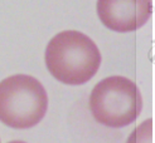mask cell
<instances>
[{
  "instance_id": "6da1fadb",
  "label": "cell",
  "mask_w": 155,
  "mask_h": 143,
  "mask_svg": "<svg viewBox=\"0 0 155 143\" xmlns=\"http://www.w3.org/2000/svg\"><path fill=\"white\" fill-rule=\"evenodd\" d=\"M44 60L48 72L58 82L82 85L96 75L102 57L90 36L77 30H64L49 40Z\"/></svg>"
},
{
  "instance_id": "7a4b0ae2",
  "label": "cell",
  "mask_w": 155,
  "mask_h": 143,
  "mask_svg": "<svg viewBox=\"0 0 155 143\" xmlns=\"http://www.w3.org/2000/svg\"><path fill=\"white\" fill-rule=\"evenodd\" d=\"M48 109V94L42 83L28 74H14L0 82V122L14 129L41 123Z\"/></svg>"
},
{
  "instance_id": "3957f363",
  "label": "cell",
  "mask_w": 155,
  "mask_h": 143,
  "mask_svg": "<svg viewBox=\"0 0 155 143\" xmlns=\"http://www.w3.org/2000/svg\"><path fill=\"white\" fill-rule=\"evenodd\" d=\"M90 110L100 124L121 128L134 123L143 110V97L135 83L121 75L100 80L90 94Z\"/></svg>"
},
{
  "instance_id": "277c9868",
  "label": "cell",
  "mask_w": 155,
  "mask_h": 143,
  "mask_svg": "<svg viewBox=\"0 0 155 143\" xmlns=\"http://www.w3.org/2000/svg\"><path fill=\"white\" fill-rule=\"evenodd\" d=\"M151 0H97V15L112 32L131 33L144 26L151 17Z\"/></svg>"
},
{
  "instance_id": "5b68a950",
  "label": "cell",
  "mask_w": 155,
  "mask_h": 143,
  "mask_svg": "<svg viewBox=\"0 0 155 143\" xmlns=\"http://www.w3.org/2000/svg\"><path fill=\"white\" fill-rule=\"evenodd\" d=\"M126 143H153V119H145L131 132Z\"/></svg>"
},
{
  "instance_id": "8992f818",
  "label": "cell",
  "mask_w": 155,
  "mask_h": 143,
  "mask_svg": "<svg viewBox=\"0 0 155 143\" xmlns=\"http://www.w3.org/2000/svg\"><path fill=\"white\" fill-rule=\"evenodd\" d=\"M8 143H27L24 141H19V139H15V141H10V142H8Z\"/></svg>"
},
{
  "instance_id": "52a82bcc",
  "label": "cell",
  "mask_w": 155,
  "mask_h": 143,
  "mask_svg": "<svg viewBox=\"0 0 155 143\" xmlns=\"http://www.w3.org/2000/svg\"><path fill=\"white\" fill-rule=\"evenodd\" d=\"M0 143H2V142H0Z\"/></svg>"
}]
</instances>
